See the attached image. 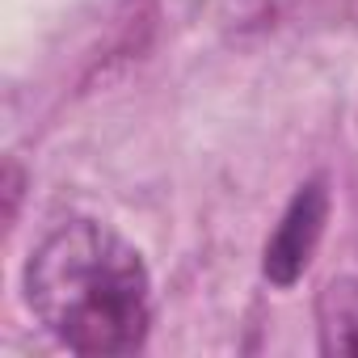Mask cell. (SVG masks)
Returning a JSON list of instances; mask_svg holds the SVG:
<instances>
[{
    "label": "cell",
    "instance_id": "cell-1",
    "mask_svg": "<svg viewBox=\"0 0 358 358\" xmlns=\"http://www.w3.org/2000/svg\"><path fill=\"white\" fill-rule=\"evenodd\" d=\"M26 299L43 329L76 354H135L152 324L143 257L93 220L43 236L26 266Z\"/></svg>",
    "mask_w": 358,
    "mask_h": 358
},
{
    "label": "cell",
    "instance_id": "cell-2",
    "mask_svg": "<svg viewBox=\"0 0 358 358\" xmlns=\"http://www.w3.org/2000/svg\"><path fill=\"white\" fill-rule=\"evenodd\" d=\"M324 220H329V190L316 177V182H308V186L295 190V199L287 203L282 220L274 224V232L266 241L262 270H266V278L274 287H291L308 270V262L316 253V241L324 232Z\"/></svg>",
    "mask_w": 358,
    "mask_h": 358
},
{
    "label": "cell",
    "instance_id": "cell-3",
    "mask_svg": "<svg viewBox=\"0 0 358 358\" xmlns=\"http://www.w3.org/2000/svg\"><path fill=\"white\" fill-rule=\"evenodd\" d=\"M320 350L337 358H358V278H333L316 299Z\"/></svg>",
    "mask_w": 358,
    "mask_h": 358
}]
</instances>
